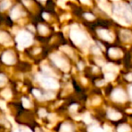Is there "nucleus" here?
Returning a JSON list of instances; mask_svg holds the SVG:
<instances>
[{"label": "nucleus", "instance_id": "obj_1", "mask_svg": "<svg viewBox=\"0 0 132 132\" xmlns=\"http://www.w3.org/2000/svg\"><path fill=\"white\" fill-rule=\"evenodd\" d=\"M119 132H130V128L127 125H122L118 129Z\"/></svg>", "mask_w": 132, "mask_h": 132}, {"label": "nucleus", "instance_id": "obj_2", "mask_svg": "<svg viewBox=\"0 0 132 132\" xmlns=\"http://www.w3.org/2000/svg\"><path fill=\"white\" fill-rule=\"evenodd\" d=\"M73 129L70 125H63L61 127V132H72Z\"/></svg>", "mask_w": 132, "mask_h": 132}, {"label": "nucleus", "instance_id": "obj_3", "mask_svg": "<svg viewBox=\"0 0 132 132\" xmlns=\"http://www.w3.org/2000/svg\"><path fill=\"white\" fill-rule=\"evenodd\" d=\"M89 132H103V129L101 128L97 127V126H93V127L89 128Z\"/></svg>", "mask_w": 132, "mask_h": 132}, {"label": "nucleus", "instance_id": "obj_4", "mask_svg": "<svg viewBox=\"0 0 132 132\" xmlns=\"http://www.w3.org/2000/svg\"><path fill=\"white\" fill-rule=\"evenodd\" d=\"M109 117L111 119V120H118V119L120 118V114H119V113H116V112H112V113H109Z\"/></svg>", "mask_w": 132, "mask_h": 132}]
</instances>
